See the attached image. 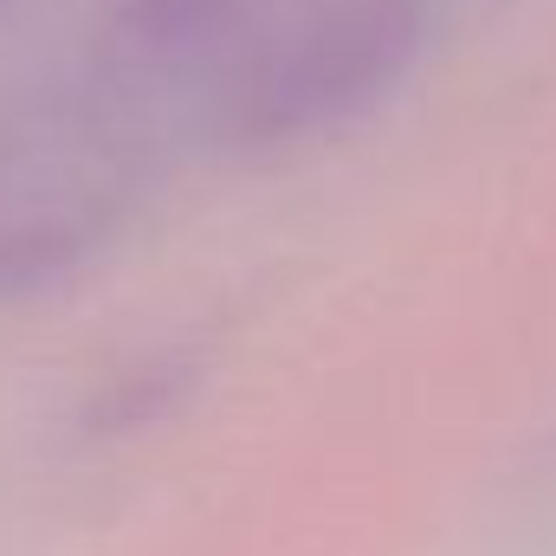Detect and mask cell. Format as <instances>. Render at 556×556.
<instances>
[{
    "mask_svg": "<svg viewBox=\"0 0 556 556\" xmlns=\"http://www.w3.org/2000/svg\"><path fill=\"white\" fill-rule=\"evenodd\" d=\"M91 240H98L91 220H72V214L0 227V298H39V291L65 285L85 266Z\"/></svg>",
    "mask_w": 556,
    "mask_h": 556,
    "instance_id": "cell-2",
    "label": "cell"
},
{
    "mask_svg": "<svg viewBox=\"0 0 556 556\" xmlns=\"http://www.w3.org/2000/svg\"><path fill=\"white\" fill-rule=\"evenodd\" d=\"M188 382H194V363H181V356L137 363V369L111 376V382L91 395L85 427H98V433H137V427H155V420L188 395Z\"/></svg>",
    "mask_w": 556,
    "mask_h": 556,
    "instance_id": "cell-3",
    "label": "cell"
},
{
    "mask_svg": "<svg viewBox=\"0 0 556 556\" xmlns=\"http://www.w3.org/2000/svg\"><path fill=\"white\" fill-rule=\"evenodd\" d=\"M233 13H240V0H124V7H117L124 39H130L137 52H149V59L194 52V46L214 39Z\"/></svg>",
    "mask_w": 556,
    "mask_h": 556,
    "instance_id": "cell-4",
    "label": "cell"
},
{
    "mask_svg": "<svg viewBox=\"0 0 556 556\" xmlns=\"http://www.w3.org/2000/svg\"><path fill=\"white\" fill-rule=\"evenodd\" d=\"M420 52V0H337L240 78L233 137L278 149L376 111Z\"/></svg>",
    "mask_w": 556,
    "mask_h": 556,
    "instance_id": "cell-1",
    "label": "cell"
}]
</instances>
